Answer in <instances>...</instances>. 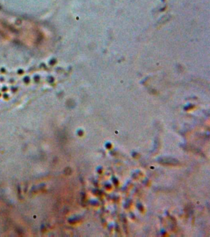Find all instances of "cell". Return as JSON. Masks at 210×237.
Here are the masks:
<instances>
[{"label": "cell", "mask_w": 210, "mask_h": 237, "mask_svg": "<svg viewBox=\"0 0 210 237\" xmlns=\"http://www.w3.org/2000/svg\"><path fill=\"white\" fill-rule=\"evenodd\" d=\"M176 162L177 161L173 159H171V158H166V159H162V162L166 164H171V165H176Z\"/></svg>", "instance_id": "6da1fadb"}]
</instances>
